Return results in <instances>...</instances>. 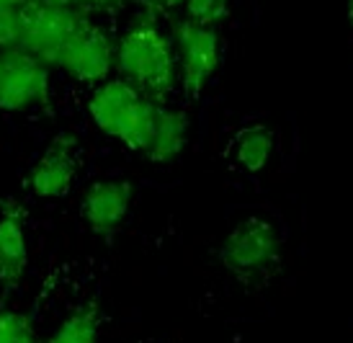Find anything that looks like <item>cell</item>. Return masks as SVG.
<instances>
[{
  "label": "cell",
  "instance_id": "cell-1",
  "mask_svg": "<svg viewBox=\"0 0 353 343\" xmlns=\"http://www.w3.org/2000/svg\"><path fill=\"white\" fill-rule=\"evenodd\" d=\"M157 108L160 104L150 101L127 80H108L93 96H90L88 111L96 127L119 139L129 150L145 153L152 139Z\"/></svg>",
  "mask_w": 353,
  "mask_h": 343
},
{
  "label": "cell",
  "instance_id": "cell-2",
  "mask_svg": "<svg viewBox=\"0 0 353 343\" xmlns=\"http://www.w3.org/2000/svg\"><path fill=\"white\" fill-rule=\"evenodd\" d=\"M117 68L121 80L142 93L145 98L160 104L173 90L176 83V59L170 41L150 23L129 29L117 47Z\"/></svg>",
  "mask_w": 353,
  "mask_h": 343
},
{
  "label": "cell",
  "instance_id": "cell-3",
  "mask_svg": "<svg viewBox=\"0 0 353 343\" xmlns=\"http://www.w3.org/2000/svg\"><path fill=\"white\" fill-rule=\"evenodd\" d=\"M83 23L75 10L31 0L19 8V49L34 55L44 65H57L70 37Z\"/></svg>",
  "mask_w": 353,
  "mask_h": 343
},
{
  "label": "cell",
  "instance_id": "cell-4",
  "mask_svg": "<svg viewBox=\"0 0 353 343\" xmlns=\"http://www.w3.org/2000/svg\"><path fill=\"white\" fill-rule=\"evenodd\" d=\"M50 96L47 65L23 49L13 47L0 52V108L23 111L44 104Z\"/></svg>",
  "mask_w": 353,
  "mask_h": 343
},
{
  "label": "cell",
  "instance_id": "cell-5",
  "mask_svg": "<svg viewBox=\"0 0 353 343\" xmlns=\"http://www.w3.org/2000/svg\"><path fill=\"white\" fill-rule=\"evenodd\" d=\"M222 264L237 276H253L279 261V235L263 219H245L227 235L219 251Z\"/></svg>",
  "mask_w": 353,
  "mask_h": 343
},
{
  "label": "cell",
  "instance_id": "cell-6",
  "mask_svg": "<svg viewBox=\"0 0 353 343\" xmlns=\"http://www.w3.org/2000/svg\"><path fill=\"white\" fill-rule=\"evenodd\" d=\"M176 47L181 55V78L191 98L206 88L219 65V39L212 26H201L196 21L176 23Z\"/></svg>",
  "mask_w": 353,
  "mask_h": 343
},
{
  "label": "cell",
  "instance_id": "cell-7",
  "mask_svg": "<svg viewBox=\"0 0 353 343\" xmlns=\"http://www.w3.org/2000/svg\"><path fill=\"white\" fill-rule=\"evenodd\" d=\"M114 57H117V52H114L106 34L99 26L83 21L78 31L65 44L57 65L68 70L75 80L99 83V80L108 78V72L114 68Z\"/></svg>",
  "mask_w": 353,
  "mask_h": 343
},
{
  "label": "cell",
  "instance_id": "cell-8",
  "mask_svg": "<svg viewBox=\"0 0 353 343\" xmlns=\"http://www.w3.org/2000/svg\"><path fill=\"white\" fill-rule=\"evenodd\" d=\"M72 181H75V137L62 132L52 139L44 155L31 168L29 186L41 199H57L72 188Z\"/></svg>",
  "mask_w": 353,
  "mask_h": 343
},
{
  "label": "cell",
  "instance_id": "cell-9",
  "mask_svg": "<svg viewBox=\"0 0 353 343\" xmlns=\"http://www.w3.org/2000/svg\"><path fill=\"white\" fill-rule=\"evenodd\" d=\"M129 202H132V186L127 181H99L88 188L83 199V219L93 233L111 235L124 222Z\"/></svg>",
  "mask_w": 353,
  "mask_h": 343
},
{
  "label": "cell",
  "instance_id": "cell-10",
  "mask_svg": "<svg viewBox=\"0 0 353 343\" xmlns=\"http://www.w3.org/2000/svg\"><path fill=\"white\" fill-rule=\"evenodd\" d=\"M29 251H26V233L19 215L0 217V284L13 286L21 282L26 271Z\"/></svg>",
  "mask_w": 353,
  "mask_h": 343
},
{
  "label": "cell",
  "instance_id": "cell-11",
  "mask_svg": "<svg viewBox=\"0 0 353 343\" xmlns=\"http://www.w3.org/2000/svg\"><path fill=\"white\" fill-rule=\"evenodd\" d=\"M188 137V121L186 117L176 111V108H157L155 129H152V139H150L145 155L152 163H168L173 157L181 155V150L186 145Z\"/></svg>",
  "mask_w": 353,
  "mask_h": 343
},
{
  "label": "cell",
  "instance_id": "cell-12",
  "mask_svg": "<svg viewBox=\"0 0 353 343\" xmlns=\"http://www.w3.org/2000/svg\"><path fill=\"white\" fill-rule=\"evenodd\" d=\"M271 150H274V135H271V129L248 127L237 135L235 160L245 168V170L258 173V170H263L265 163H268Z\"/></svg>",
  "mask_w": 353,
  "mask_h": 343
},
{
  "label": "cell",
  "instance_id": "cell-13",
  "mask_svg": "<svg viewBox=\"0 0 353 343\" xmlns=\"http://www.w3.org/2000/svg\"><path fill=\"white\" fill-rule=\"evenodd\" d=\"M47 343H99V317L88 310L70 315Z\"/></svg>",
  "mask_w": 353,
  "mask_h": 343
},
{
  "label": "cell",
  "instance_id": "cell-14",
  "mask_svg": "<svg viewBox=\"0 0 353 343\" xmlns=\"http://www.w3.org/2000/svg\"><path fill=\"white\" fill-rule=\"evenodd\" d=\"M0 343H39V333L26 315L0 310Z\"/></svg>",
  "mask_w": 353,
  "mask_h": 343
},
{
  "label": "cell",
  "instance_id": "cell-15",
  "mask_svg": "<svg viewBox=\"0 0 353 343\" xmlns=\"http://www.w3.org/2000/svg\"><path fill=\"white\" fill-rule=\"evenodd\" d=\"M188 21H196L201 26H212L227 19L230 13V0H186Z\"/></svg>",
  "mask_w": 353,
  "mask_h": 343
},
{
  "label": "cell",
  "instance_id": "cell-16",
  "mask_svg": "<svg viewBox=\"0 0 353 343\" xmlns=\"http://www.w3.org/2000/svg\"><path fill=\"white\" fill-rule=\"evenodd\" d=\"M19 10L0 8V52L19 47Z\"/></svg>",
  "mask_w": 353,
  "mask_h": 343
},
{
  "label": "cell",
  "instance_id": "cell-17",
  "mask_svg": "<svg viewBox=\"0 0 353 343\" xmlns=\"http://www.w3.org/2000/svg\"><path fill=\"white\" fill-rule=\"evenodd\" d=\"M26 3H31V0H0V8H10V10H19L23 8Z\"/></svg>",
  "mask_w": 353,
  "mask_h": 343
},
{
  "label": "cell",
  "instance_id": "cell-18",
  "mask_svg": "<svg viewBox=\"0 0 353 343\" xmlns=\"http://www.w3.org/2000/svg\"><path fill=\"white\" fill-rule=\"evenodd\" d=\"M78 3H83V6H114L119 0H78Z\"/></svg>",
  "mask_w": 353,
  "mask_h": 343
},
{
  "label": "cell",
  "instance_id": "cell-19",
  "mask_svg": "<svg viewBox=\"0 0 353 343\" xmlns=\"http://www.w3.org/2000/svg\"><path fill=\"white\" fill-rule=\"evenodd\" d=\"M39 3H50V6H65V8H70V3H75V0H39Z\"/></svg>",
  "mask_w": 353,
  "mask_h": 343
},
{
  "label": "cell",
  "instance_id": "cell-20",
  "mask_svg": "<svg viewBox=\"0 0 353 343\" xmlns=\"http://www.w3.org/2000/svg\"><path fill=\"white\" fill-rule=\"evenodd\" d=\"M345 13H348V23H351V29H353V0L345 3Z\"/></svg>",
  "mask_w": 353,
  "mask_h": 343
},
{
  "label": "cell",
  "instance_id": "cell-21",
  "mask_svg": "<svg viewBox=\"0 0 353 343\" xmlns=\"http://www.w3.org/2000/svg\"><path fill=\"white\" fill-rule=\"evenodd\" d=\"M150 3H157V6H176L178 0H150Z\"/></svg>",
  "mask_w": 353,
  "mask_h": 343
}]
</instances>
